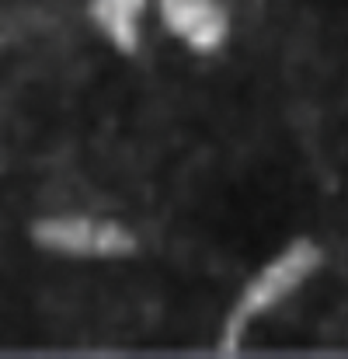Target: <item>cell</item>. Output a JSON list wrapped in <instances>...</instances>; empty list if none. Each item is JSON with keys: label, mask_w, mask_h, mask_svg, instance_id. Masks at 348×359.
I'll list each match as a JSON object with an SVG mask.
<instances>
[{"label": "cell", "mask_w": 348, "mask_h": 359, "mask_svg": "<svg viewBox=\"0 0 348 359\" xmlns=\"http://www.w3.org/2000/svg\"><path fill=\"white\" fill-rule=\"evenodd\" d=\"M317 265H321V251H317V244H310V241H293L275 262H268V265L247 283V290L240 293V300L233 304L227 332H223V353L233 356V353L240 349V339H244L247 325H251L258 314H268L272 307H279L289 293H296Z\"/></svg>", "instance_id": "obj_1"}, {"label": "cell", "mask_w": 348, "mask_h": 359, "mask_svg": "<svg viewBox=\"0 0 348 359\" xmlns=\"http://www.w3.org/2000/svg\"><path fill=\"white\" fill-rule=\"evenodd\" d=\"M164 25L195 53H213L230 32V18L220 0H160Z\"/></svg>", "instance_id": "obj_3"}, {"label": "cell", "mask_w": 348, "mask_h": 359, "mask_svg": "<svg viewBox=\"0 0 348 359\" xmlns=\"http://www.w3.org/2000/svg\"><path fill=\"white\" fill-rule=\"evenodd\" d=\"M143 7L146 0H91V18L122 53H136Z\"/></svg>", "instance_id": "obj_4"}, {"label": "cell", "mask_w": 348, "mask_h": 359, "mask_svg": "<svg viewBox=\"0 0 348 359\" xmlns=\"http://www.w3.org/2000/svg\"><path fill=\"white\" fill-rule=\"evenodd\" d=\"M32 238L49 251L60 255H81V258H118L132 255L136 238L112 220H88V217H60V220H39L32 227Z\"/></svg>", "instance_id": "obj_2"}]
</instances>
